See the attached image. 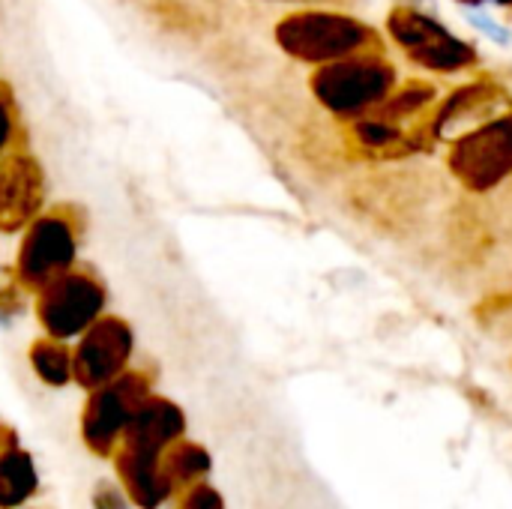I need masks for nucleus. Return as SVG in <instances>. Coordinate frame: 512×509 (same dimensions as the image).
Here are the masks:
<instances>
[{"mask_svg": "<svg viewBox=\"0 0 512 509\" xmlns=\"http://www.w3.org/2000/svg\"><path fill=\"white\" fill-rule=\"evenodd\" d=\"M453 165L474 186L498 180L512 165V120H504L501 126L468 138L462 150L453 156Z\"/></svg>", "mask_w": 512, "mask_h": 509, "instance_id": "obj_7", "label": "nucleus"}, {"mask_svg": "<svg viewBox=\"0 0 512 509\" xmlns=\"http://www.w3.org/2000/svg\"><path fill=\"white\" fill-rule=\"evenodd\" d=\"M132 354V330L114 315H99L87 330L72 357V372L84 384H102L114 378Z\"/></svg>", "mask_w": 512, "mask_h": 509, "instance_id": "obj_6", "label": "nucleus"}, {"mask_svg": "<svg viewBox=\"0 0 512 509\" xmlns=\"http://www.w3.org/2000/svg\"><path fill=\"white\" fill-rule=\"evenodd\" d=\"M78 237H81V222L72 219L66 204L42 210L21 231V243H18V255L12 267L30 294H36L51 279L75 267Z\"/></svg>", "mask_w": 512, "mask_h": 509, "instance_id": "obj_1", "label": "nucleus"}, {"mask_svg": "<svg viewBox=\"0 0 512 509\" xmlns=\"http://www.w3.org/2000/svg\"><path fill=\"white\" fill-rule=\"evenodd\" d=\"M498 3H504V6H512V0H498Z\"/></svg>", "mask_w": 512, "mask_h": 509, "instance_id": "obj_11", "label": "nucleus"}, {"mask_svg": "<svg viewBox=\"0 0 512 509\" xmlns=\"http://www.w3.org/2000/svg\"><path fill=\"white\" fill-rule=\"evenodd\" d=\"M276 42L297 60L333 63V60L366 54L375 45V33L345 15L294 12L279 21Z\"/></svg>", "mask_w": 512, "mask_h": 509, "instance_id": "obj_2", "label": "nucleus"}, {"mask_svg": "<svg viewBox=\"0 0 512 509\" xmlns=\"http://www.w3.org/2000/svg\"><path fill=\"white\" fill-rule=\"evenodd\" d=\"M27 288L24 282L18 279L15 267H0V315L9 318V315H18L27 303Z\"/></svg>", "mask_w": 512, "mask_h": 509, "instance_id": "obj_10", "label": "nucleus"}, {"mask_svg": "<svg viewBox=\"0 0 512 509\" xmlns=\"http://www.w3.org/2000/svg\"><path fill=\"white\" fill-rule=\"evenodd\" d=\"M105 285L90 267H72L36 291V318L54 339L81 336L105 309Z\"/></svg>", "mask_w": 512, "mask_h": 509, "instance_id": "obj_3", "label": "nucleus"}, {"mask_svg": "<svg viewBox=\"0 0 512 509\" xmlns=\"http://www.w3.org/2000/svg\"><path fill=\"white\" fill-rule=\"evenodd\" d=\"M30 360L36 366V372L45 378V381H54V384H63L69 375H72V357L69 351L51 336V339H39L30 351Z\"/></svg>", "mask_w": 512, "mask_h": 509, "instance_id": "obj_8", "label": "nucleus"}, {"mask_svg": "<svg viewBox=\"0 0 512 509\" xmlns=\"http://www.w3.org/2000/svg\"><path fill=\"white\" fill-rule=\"evenodd\" d=\"M45 195V171L30 150L12 147L0 156V234H21L45 210Z\"/></svg>", "mask_w": 512, "mask_h": 509, "instance_id": "obj_5", "label": "nucleus"}, {"mask_svg": "<svg viewBox=\"0 0 512 509\" xmlns=\"http://www.w3.org/2000/svg\"><path fill=\"white\" fill-rule=\"evenodd\" d=\"M21 138V120H18V105L6 81H0V156L18 147Z\"/></svg>", "mask_w": 512, "mask_h": 509, "instance_id": "obj_9", "label": "nucleus"}, {"mask_svg": "<svg viewBox=\"0 0 512 509\" xmlns=\"http://www.w3.org/2000/svg\"><path fill=\"white\" fill-rule=\"evenodd\" d=\"M390 84L393 72L372 54L324 63L312 78L315 96L336 114H357L369 105L384 102Z\"/></svg>", "mask_w": 512, "mask_h": 509, "instance_id": "obj_4", "label": "nucleus"}]
</instances>
